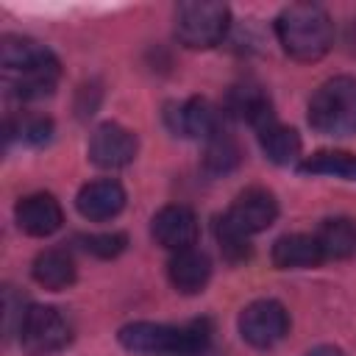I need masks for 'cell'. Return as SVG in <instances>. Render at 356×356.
I'll use <instances>...</instances> for the list:
<instances>
[{"label": "cell", "instance_id": "1", "mask_svg": "<svg viewBox=\"0 0 356 356\" xmlns=\"http://www.w3.org/2000/svg\"><path fill=\"white\" fill-rule=\"evenodd\" d=\"M120 345L134 353H161V356H200L211 342L209 320H189L184 325L167 323H128L117 334Z\"/></svg>", "mask_w": 356, "mask_h": 356}, {"label": "cell", "instance_id": "2", "mask_svg": "<svg viewBox=\"0 0 356 356\" xmlns=\"http://www.w3.org/2000/svg\"><path fill=\"white\" fill-rule=\"evenodd\" d=\"M275 36L295 61H317L331 50L334 22L314 3H292L275 19Z\"/></svg>", "mask_w": 356, "mask_h": 356}, {"label": "cell", "instance_id": "3", "mask_svg": "<svg viewBox=\"0 0 356 356\" xmlns=\"http://www.w3.org/2000/svg\"><path fill=\"white\" fill-rule=\"evenodd\" d=\"M309 125L323 136L356 134V78L337 75L320 83L309 100Z\"/></svg>", "mask_w": 356, "mask_h": 356}, {"label": "cell", "instance_id": "4", "mask_svg": "<svg viewBox=\"0 0 356 356\" xmlns=\"http://www.w3.org/2000/svg\"><path fill=\"white\" fill-rule=\"evenodd\" d=\"M231 11L217 0H186L175 8V36L184 47L206 50L225 39Z\"/></svg>", "mask_w": 356, "mask_h": 356}, {"label": "cell", "instance_id": "5", "mask_svg": "<svg viewBox=\"0 0 356 356\" xmlns=\"http://www.w3.org/2000/svg\"><path fill=\"white\" fill-rule=\"evenodd\" d=\"M19 345L28 356H50L70 345L72 325L56 306H39L31 303L22 328H19Z\"/></svg>", "mask_w": 356, "mask_h": 356}, {"label": "cell", "instance_id": "6", "mask_svg": "<svg viewBox=\"0 0 356 356\" xmlns=\"http://www.w3.org/2000/svg\"><path fill=\"white\" fill-rule=\"evenodd\" d=\"M0 67L6 78H53L58 81V58L50 47L28 36H3L0 42Z\"/></svg>", "mask_w": 356, "mask_h": 356}, {"label": "cell", "instance_id": "7", "mask_svg": "<svg viewBox=\"0 0 356 356\" xmlns=\"http://www.w3.org/2000/svg\"><path fill=\"white\" fill-rule=\"evenodd\" d=\"M239 334L248 345H253L259 350L275 348L289 334V314L273 298L253 300L239 314Z\"/></svg>", "mask_w": 356, "mask_h": 356}, {"label": "cell", "instance_id": "8", "mask_svg": "<svg viewBox=\"0 0 356 356\" xmlns=\"http://www.w3.org/2000/svg\"><path fill=\"white\" fill-rule=\"evenodd\" d=\"M275 217H278V200L264 186H248V189H242L234 197L231 209L222 214V220L234 231H239L242 236H248V239L253 234L270 228L275 222Z\"/></svg>", "mask_w": 356, "mask_h": 356}, {"label": "cell", "instance_id": "9", "mask_svg": "<svg viewBox=\"0 0 356 356\" xmlns=\"http://www.w3.org/2000/svg\"><path fill=\"white\" fill-rule=\"evenodd\" d=\"M164 122L178 136L206 142L222 131V111L206 97H189L184 103H170L164 111Z\"/></svg>", "mask_w": 356, "mask_h": 356}, {"label": "cell", "instance_id": "10", "mask_svg": "<svg viewBox=\"0 0 356 356\" xmlns=\"http://www.w3.org/2000/svg\"><path fill=\"white\" fill-rule=\"evenodd\" d=\"M136 134L120 122H103L89 136V159L100 170H120L136 159Z\"/></svg>", "mask_w": 356, "mask_h": 356}, {"label": "cell", "instance_id": "11", "mask_svg": "<svg viewBox=\"0 0 356 356\" xmlns=\"http://www.w3.org/2000/svg\"><path fill=\"white\" fill-rule=\"evenodd\" d=\"M150 234L156 239V245L178 253L186 248H195L197 234H200V222L195 217V211L184 203H170L164 209H159L150 220Z\"/></svg>", "mask_w": 356, "mask_h": 356}, {"label": "cell", "instance_id": "12", "mask_svg": "<svg viewBox=\"0 0 356 356\" xmlns=\"http://www.w3.org/2000/svg\"><path fill=\"white\" fill-rule=\"evenodd\" d=\"M14 217H17L19 231H25L28 236H50L64 222L61 203L50 192H33V195L19 197Z\"/></svg>", "mask_w": 356, "mask_h": 356}, {"label": "cell", "instance_id": "13", "mask_svg": "<svg viewBox=\"0 0 356 356\" xmlns=\"http://www.w3.org/2000/svg\"><path fill=\"white\" fill-rule=\"evenodd\" d=\"M225 111L231 117H236V120H245L256 131H261L264 125L275 122L273 100H270L267 89L261 83H256V81H242V83L231 86V92L225 97Z\"/></svg>", "mask_w": 356, "mask_h": 356}, {"label": "cell", "instance_id": "14", "mask_svg": "<svg viewBox=\"0 0 356 356\" xmlns=\"http://www.w3.org/2000/svg\"><path fill=\"white\" fill-rule=\"evenodd\" d=\"M75 206L81 211V217L103 222L117 217L125 209V189L114 181V178H100V181H89L86 186H81Z\"/></svg>", "mask_w": 356, "mask_h": 356}, {"label": "cell", "instance_id": "15", "mask_svg": "<svg viewBox=\"0 0 356 356\" xmlns=\"http://www.w3.org/2000/svg\"><path fill=\"white\" fill-rule=\"evenodd\" d=\"M167 275H170V284L178 292L197 295L211 278V261H209V256L203 250L186 248V250L172 253V259L167 264Z\"/></svg>", "mask_w": 356, "mask_h": 356}, {"label": "cell", "instance_id": "16", "mask_svg": "<svg viewBox=\"0 0 356 356\" xmlns=\"http://www.w3.org/2000/svg\"><path fill=\"white\" fill-rule=\"evenodd\" d=\"M323 259L325 256L314 234H284L273 245V264L281 270H309Z\"/></svg>", "mask_w": 356, "mask_h": 356}, {"label": "cell", "instance_id": "17", "mask_svg": "<svg viewBox=\"0 0 356 356\" xmlns=\"http://www.w3.org/2000/svg\"><path fill=\"white\" fill-rule=\"evenodd\" d=\"M36 284H42L44 289H67L75 281V261L64 248H47L33 259L31 267Z\"/></svg>", "mask_w": 356, "mask_h": 356}, {"label": "cell", "instance_id": "18", "mask_svg": "<svg viewBox=\"0 0 356 356\" xmlns=\"http://www.w3.org/2000/svg\"><path fill=\"white\" fill-rule=\"evenodd\" d=\"M317 242L325 259H353L356 256V222L350 217H331L317 228Z\"/></svg>", "mask_w": 356, "mask_h": 356}, {"label": "cell", "instance_id": "19", "mask_svg": "<svg viewBox=\"0 0 356 356\" xmlns=\"http://www.w3.org/2000/svg\"><path fill=\"white\" fill-rule=\"evenodd\" d=\"M259 145H261L264 156L273 164H292L300 156V136H298V131L289 128V125H281L278 120L259 131Z\"/></svg>", "mask_w": 356, "mask_h": 356}, {"label": "cell", "instance_id": "20", "mask_svg": "<svg viewBox=\"0 0 356 356\" xmlns=\"http://www.w3.org/2000/svg\"><path fill=\"white\" fill-rule=\"evenodd\" d=\"M298 170L306 175H334V178L356 181V156L345 150H320L314 156H306L298 164Z\"/></svg>", "mask_w": 356, "mask_h": 356}, {"label": "cell", "instance_id": "21", "mask_svg": "<svg viewBox=\"0 0 356 356\" xmlns=\"http://www.w3.org/2000/svg\"><path fill=\"white\" fill-rule=\"evenodd\" d=\"M242 161V150L239 142L222 128L220 134H214L211 139H206V153H203V167L211 175H225L231 170H236Z\"/></svg>", "mask_w": 356, "mask_h": 356}, {"label": "cell", "instance_id": "22", "mask_svg": "<svg viewBox=\"0 0 356 356\" xmlns=\"http://www.w3.org/2000/svg\"><path fill=\"white\" fill-rule=\"evenodd\" d=\"M6 134L17 136L22 145L39 147V145H47L53 139V120L44 114H36V111H22L19 117L8 120Z\"/></svg>", "mask_w": 356, "mask_h": 356}, {"label": "cell", "instance_id": "23", "mask_svg": "<svg viewBox=\"0 0 356 356\" xmlns=\"http://www.w3.org/2000/svg\"><path fill=\"white\" fill-rule=\"evenodd\" d=\"M28 309H31V303L25 300L22 292H17L14 286H6L3 289V331H6V337L19 334Z\"/></svg>", "mask_w": 356, "mask_h": 356}, {"label": "cell", "instance_id": "24", "mask_svg": "<svg viewBox=\"0 0 356 356\" xmlns=\"http://www.w3.org/2000/svg\"><path fill=\"white\" fill-rule=\"evenodd\" d=\"M81 242H83V250L97 256V259H114V256H120L128 248V236L120 234V231L89 234V236H81Z\"/></svg>", "mask_w": 356, "mask_h": 356}, {"label": "cell", "instance_id": "25", "mask_svg": "<svg viewBox=\"0 0 356 356\" xmlns=\"http://www.w3.org/2000/svg\"><path fill=\"white\" fill-rule=\"evenodd\" d=\"M214 234H217V242H220L222 253H225L231 261H242V259L250 256L248 236H242L239 231H234L222 217H217V222H214Z\"/></svg>", "mask_w": 356, "mask_h": 356}, {"label": "cell", "instance_id": "26", "mask_svg": "<svg viewBox=\"0 0 356 356\" xmlns=\"http://www.w3.org/2000/svg\"><path fill=\"white\" fill-rule=\"evenodd\" d=\"M303 356H345V353L339 348H334V345H317V348L306 350Z\"/></svg>", "mask_w": 356, "mask_h": 356}]
</instances>
